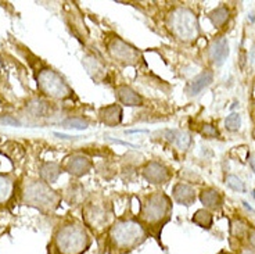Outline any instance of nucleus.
I'll return each instance as SVG.
<instances>
[{
    "instance_id": "f257e3e1",
    "label": "nucleus",
    "mask_w": 255,
    "mask_h": 254,
    "mask_svg": "<svg viewBox=\"0 0 255 254\" xmlns=\"http://www.w3.org/2000/svg\"><path fill=\"white\" fill-rule=\"evenodd\" d=\"M54 245L60 254H82L89 246V235L79 224H65L54 236Z\"/></svg>"
},
{
    "instance_id": "f03ea898",
    "label": "nucleus",
    "mask_w": 255,
    "mask_h": 254,
    "mask_svg": "<svg viewBox=\"0 0 255 254\" xmlns=\"http://www.w3.org/2000/svg\"><path fill=\"white\" fill-rule=\"evenodd\" d=\"M168 28L176 38L183 42H191L197 39L200 33L196 14L186 7H178L169 14Z\"/></svg>"
},
{
    "instance_id": "7ed1b4c3",
    "label": "nucleus",
    "mask_w": 255,
    "mask_h": 254,
    "mask_svg": "<svg viewBox=\"0 0 255 254\" xmlns=\"http://www.w3.org/2000/svg\"><path fill=\"white\" fill-rule=\"evenodd\" d=\"M110 238L115 248L132 249L140 245L146 239V231L137 221L124 220V221H118L111 228Z\"/></svg>"
},
{
    "instance_id": "20e7f679",
    "label": "nucleus",
    "mask_w": 255,
    "mask_h": 254,
    "mask_svg": "<svg viewBox=\"0 0 255 254\" xmlns=\"http://www.w3.org/2000/svg\"><path fill=\"white\" fill-rule=\"evenodd\" d=\"M24 202L29 206L39 209L51 210L57 206L60 197L54 191H51L49 185L45 182L31 181L24 188Z\"/></svg>"
},
{
    "instance_id": "39448f33",
    "label": "nucleus",
    "mask_w": 255,
    "mask_h": 254,
    "mask_svg": "<svg viewBox=\"0 0 255 254\" xmlns=\"http://www.w3.org/2000/svg\"><path fill=\"white\" fill-rule=\"evenodd\" d=\"M38 86L42 93L51 99H67L71 96V89L56 71L42 70L38 75Z\"/></svg>"
},
{
    "instance_id": "423d86ee",
    "label": "nucleus",
    "mask_w": 255,
    "mask_h": 254,
    "mask_svg": "<svg viewBox=\"0 0 255 254\" xmlns=\"http://www.w3.org/2000/svg\"><path fill=\"white\" fill-rule=\"evenodd\" d=\"M169 210H171L169 199L164 193L155 192L151 196L147 197L146 203L143 204V207H141V218L147 224L157 225L164 218L168 217Z\"/></svg>"
},
{
    "instance_id": "0eeeda50",
    "label": "nucleus",
    "mask_w": 255,
    "mask_h": 254,
    "mask_svg": "<svg viewBox=\"0 0 255 254\" xmlns=\"http://www.w3.org/2000/svg\"><path fill=\"white\" fill-rule=\"evenodd\" d=\"M109 53L115 61L122 64H136L140 57L139 51L133 46L128 45L122 39L114 38L109 43Z\"/></svg>"
},
{
    "instance_id": "6e6552de",
    "label": "nucleus",
    "mask_w": 255,
    "mask_h": 254,
    "mask_svg": "<svg viewBox=\"0 0 255 254\" xmlns=\"http://www.w3.org/2000/svg\"><path fill=\"white\" fill-rule=\"evenodd\" d=\"M143 174H144V178L148 182L155 185L165 184L166 181L169 179V177H171L168 168H166L165 165L159 164V163H150V164H147Z\"/></svg>"
},
{
    "instance_id": "1a4fd4ad",
    "label": "nucleus",
    "mask_w": 255,
    "mask_h": 254,
    "mask_svg": "<svg viewBox=\"0 0 255 254\" xmlns=\"http://www.w3.org/2000/svg\"><path fill=\"white\" fill-rule=\"evenodd\" d=\"M208 56L210 60L215 65H222L225 63V60L229 56V43L225 38L218 39L214 40L210 46V50H208Z\"/></svg>"
},
{
    "instance_id": "9d476101",
    "label": "nucleus",
    "mask_w": 255,
    "mask_h": 254,
    "mask_svg": "<svg viewBox=\"0 0 255 254\" xmlns=\"http://www.w3.org/2000/svg\"><path fill=\"white\" fill-rule=\"evenodd\" d=\"M67 171L75 175V177H82L85 174H88L92 168V163L83 156H74L72 159L68 160L67 163Z\"/></svg>"
},
{
    "instance_id": "9b49d317",
    "label": "nucleus",
    "mask_w": 255,
    "mask_h": 254,
    "mask_svg": "<svg viewBox=\"0 0 255 254\" xmlns=\"http://www.w3.org/2000/svg\"><path fill=\"white\" fill-rule=\"evenodd\" d=\"M117 96L122 104L129 106V107H136V106L143 104V99L139 96V93H136L132 88L125 86V85L117 88Z\"/></svg>"
},
{
    "instance_id": "f8f14e48",
    "label": "nucleus",
    "mask_w": 255,
    "mask_h": 254,
    "mask_svg": "<svg viewBox=\"0 0 255 254\" xmlns=\"http://www.w3.org/2000/svg\"><path fill=\"white\" fill-rule=\"evenodd\" d=\"M173 197L178 203L185 204V206H190L196 200L194 189L190 185L186 184H178L173 188Z\"/></svg>"
},
{
    "instance_id": "ddd939ff",
    "label": "nucleus",
    "mask_w": 255,
    "mask_h": 254,
    "mask_svg": "<svg viewBox=\"0 0 255 254\" xmlns=\"http://www.w3.org/2000/svg\"><path fill=\"white\" fill-rule=\"evenodd\" d=\"M86 220L93 228H102L104 224H107V213L103 207L89 206L86 209Z\"/></svg>"
},
{
    "instance_id": "4468645a",
    "label": "nucleus",
    "mask_w": 255,
    "mask_h": 254,
    "mask_svg": "<svg viewBox=\"0 0 255 254\" xmlns=\"http://www.w3.org/2000/svg\"><path fill=\"white\" fill-rule=\"evenodd\" d=\"M100 120L110 127H115L118 125L122 120V110L120 106L113 104L109 107H104L100 110Z\"/></svg>"
},
{
    "instance_id": "2eb2a0df",
    "label": "nucleus",
    "mask_w": 255,
    "mask_h": 254,
    "mask_svg": "<svg viewBox=\"0 0 255 254\" xmlns=\"http://www.w3.org/2000/svg\"><path fill=\"white\" fill-rule=\"evenodd\" d=\"M212 79H214V74L211 71H205L203 74H200L191 81V83L189 85V89H187V93L190 96L198 95L201 90H204L207 86H210Z\"/></svg>"
},
{
    "instance_id": "dca6fc26",
    "label": "nucleus",
    "mask_w": 255,
    "mask_h": 254,
    "mask_svg": "<svg viewBox=\"0 0 255 254\" xmlns=\"http://www.w3.org/2000/svg\"><path fill=\"white\" fill-rule=\"evenodd\" d=\"M165 138L169 142H172L173 145L179 147L180 150H187L191 143L190 135L186 134V132H182V131H178V129H169V131H166Z\"/></svg>"
},
{
    "instance_id": "f3484780",
    "label": "nucleus",
    "mask_w": 255,
    "mask_h": 254,
    "mask_svg": "<svg viewBox=\"0 0 255 254\" xmlns=\"http://www.w3.org/2000/svg\"><path fill=\"white\" fill-rule=\"evenodd\" d=\"M60 174H61V168L56 163H46L40 168V177L49 184L56 182L58 177H60Z\"/></svg>"
},
{
    "instance_id": "a211bd4d",
    "label": "nucleus",
    "mask_w": 255,
    "mask_h": 254,
    "mask_svg": "<svg viewBox=\"0 0 255 254\" xmlns=\"http://www.w3.org/2000/svg\"><path fill=\"white\" fill-rule=\"evenodd\" d=\"M201 203L204 204L207 209L217 210L221 207L222 204V199L219 196V193L217 191H212V189H207L201 193Z\"/></svg>"
},
{
    "instance_id": "6ab92c4d",
    "label": "nucleus",
    "mask_w": 255,
    "mask_h": 254,
    "mask_svg": "<svg viewBox=\"0 0 255 254\" xmlns=\"http://www.w3.org/2000/svg\"><path fill=\"white\" fill-rule=\"evenodd\" d=\"M14 191L13 179L8 178L6 175H0V204L6 203L11 197Z\"/></svg>"
},
{
    "instance_id": "aec40b11",
    "label": "nucleus",
    "mask_w": 255,
    "mask_h": 254,
    "mask_svg": "<svg viewBox=\"0 0 255 254\" xmlns=\"http://www.w3.org/2000/svg\"><path fill=\"white\" fill-rule=\"evenodd\" d=\"M210 19L211 22L217 26V28H222L228 22V19H229V11H228V8L226 7H219L217 10H214L210 14Z\"/></svg>"
},
{
    "instance_id": "412c9836",
    "label": "nucleus",
    "mask_w": 255,
    "mask_h": 254,
    "mask_svg": "<svg viewBox=\"0 0 255 254\" xmlns=\"http://www.w3.org/2000/svg\"><path fill=\"white\" fill-rule=\"evenodd\" d=\"M193 223H196L203 228H210L212 224V216L205 210H198L196 216L193 217Z\"/></svg>"
},
{
    "instance_id": "4be33fe9",
    "label": "nucleus",
    "mask_w": 255,
    "mask_h": 254,
    "mask_svg": "<svg viewBox=\"0 0 255 254\" xmlns=\"http://www.w3.org/2000/svg\"><path fill=\"white\" fill-rule=\"evenodd\" d=\"M225 125H226V129H229V131H239L242 127V117L237 113L228 115V118L225 120Z\"/></svg>"
},
{
    "instance_id": "5701e85b",
    "label": "nucleus",
    "mask_w": 255,
    "mask_h": 254,
    "mask_svg": "<svg viewBox=\"0 0 255 254\" xmlns=\"http://www.w3.org/2000/svg\"><path fill=\"white\" fill-rule=\"evenodd\" d=\"M226 185L229 186L230 189H233V191L236 192H244V189H246L242 179L237 178L236 175H229V177H226Z\"/></svg>"
},
{
    "instance_id": "b1692460",
    "label": "nucleus",
    "mask_w": 255,
    "mask_h": 254,
    "mask_svg": "<svg viewBox=\"0 0 255 254\" xmlns=\"http://www.w3.org/2000/svg\"><path fill=\"white\" fill-rule=\"evenodd\" d=\"M63 125L65 128H72V129H86L88 128V122L86 121L81 120V118H70V120L64 121Z\"/></svg>"
},
{
    "instance_id": "393cba45",
    "label": "nucleus",
    "mask_w": 255,
    "mask_h": 254,
    "mask_svg": "<svg viewBox=\"0 0 255 254\" xmlns=\"http://www.w3.org/2000/svg\"><path fill=\"white\" fill-rule=\"evenodd\" d=\"M203 134H204L205 136H210V138H215L218 135V129L215 127L210 125V124H207V125H204V128H203Z\"/></svg>"
},
{
    "instance_id": "a878e982",
    "label": "nucleus",
    "mask_w": 255,
    "mask_h": 254,
    "mask_svg": "<svg viewBox=\"0 0 255 254\" xmlns=\"http://www.w3.org/2000/svg\"><path fill=\"white\" fill-rule=\"evenodd\" d=\"M250 243H251V246L255 249V229H251V231H250Z\"/></svg>"
},
{
    "instance_id": "bb28decb",
    "label": "nucleus",
    "mask_w": 255,
    "mask_h": 254,
    "mask_svg": "<svg viewBox=\"0 0 255 254\" xmlns=\"http://www.w3.org/2000/svg\"><path fill=\"white\" fill-rule=\"evenodd\" d=\"M1 122H6V124H13V125H19L18 121L11 120V118H1Z\"/></svg>"
},
{
    "instance_id": "cd10ccee",
    "label": "nucleus",
    "mask_w": 255,
    "mask_h": 254,
    "mask_svg": "<svg viewBox=\"0 0 255 254\" xmlns=\"http://www.w3.org/2000/svg\"><path fill=\"white\" fill-rule=\"evenodd\" d=\"M134 132H147L146 129H133V131H127V134H134Z\"/></svg>"
},
{
    "instance_id": "c85d7f7f",
    "label": "nucleus",
    "mask_w": 255,
    "mask_h": 254,
    "mask_svg": "<svg viewBox=\"0 0 255 254\" xmlns=\"http://www.w3.org/2000/svg\"><path fill=\"white\" fill-rule=\"evenodd\" d=\"M243 254H255L254 252H251V250H244V252H243Z\"/></svg>"
}]
</instances>
